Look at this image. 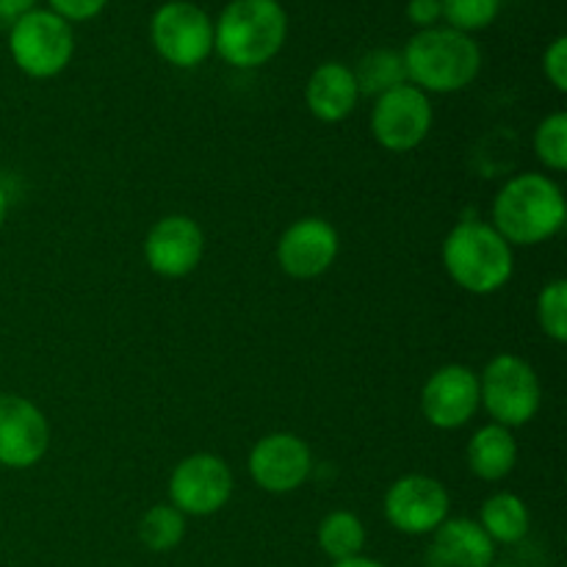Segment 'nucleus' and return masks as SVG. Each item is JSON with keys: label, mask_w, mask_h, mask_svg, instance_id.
<instances>
[{"label": "nucleus", "mask_w": 567, "mask_h": 567, "mask_svg": "<svg viewBox=\"0 0 567 567\" xmlns=\"http://www.w3.org/2000/svg\"><path fill=\"white\" fill-rule=\"evenodd\" d=\"M563 186L543 172L515 175L493 197L491 225L509 247H537L565 227Z\"/></svg>", "instance_id": "f257e3e1"}, {"label": "nucleus", "mask_w": 567, "mask_h": 567, "mask_svg": "<svg viewBox=\"0 0 567 567\" xmlns=\"http://www.w3.org/2000/svg\"><path fill=\"white\" fill-rule=\"evenodd\" d=\"M408 83L426 94H454L480 78L482 50L474 37L449 25L419 31L402 50Z\"/></svg>", "instance_id": "f03ea898"}, {"label": "nucleus", "mask_w": 567, "mask_h": 567, "mask_svg": "<svg viewBox=\"0 0 567 567\" xmlns=\"http://www.w3.org/2000/svg\"><path fill=\"white\" fill-rule=\"evenodd\" d=\"M288 39L280 0H230L214 22V50L236 70H255L275 59Z\"/></svg>", "instance_id": "7ed1b4c3"}, {"label": "nucleus", "mask_w": 567, "mask_h": 567, "mask_svg": "<svg viewBox=\"0 0 567 567\" xmlns=\"http://www.w3.org/2000/svg\"><path fill=\"white\" fill-rule=\"evenodd\" d=\"M443 269L463 291L487 297L502 291L515 271L513 247L491 221L465 219L443 238Z\"/></svg>", "instance_id": "20e7f679"}, {"label": "nucleus", "mask_w": 567, "mask_h": 567, "mask_svg": "<svg viewBox=\"0 0 567 567\" xmlns=\"http://www.w3.org/2000/svg\"><path fill=\"white\" fill-rule=\"evenodd\" d=\"M480 399L493 424L526 426L543 408L540 377L518 354H496L480 374Z\"/></svg>", "instance_id": "39448f33"}, {"label": "nucleus", "mask_w": 567, "mask_h": 567, "mask_svg": "<svg viewBox=\"0 0 567 567\" xmlns=\"http://www.w3.org/2000/svg\"><path fill=\"white\" fill-rule=\"evenodd\" d=\"M9 53L17 70L48 81L61 75L75 53V33L66 20L50 9H33L9 28Z\"/></svg>", "instance_id": "423d86ee"}, {"label": "nucleus", "mask_w": 567, "mask_h": 567, "mask_svg": "<svg viewBox=\"0 0 567 567\" xmlns=\"http://www.w3.org/2000/svg\"><path fill=\"white\" fill-rule=\"evenodd\" d=\"M150 42L166 64L194 70L214 53V20L192 0H169L150 20Z\"/></svg>", "instance_id": "0eeeda50"}, {"label": "nucleus", "mask_w": 567, "mask_h": 567, "mask_svg": "<svg viewBox=\"0 0 567 567\" xmlns=\"http://www.w3.org/2000/svg\"><path fill=\"white\" fill-rule=\"evenodd\" d=\"M432 122H435V109L430 94L413 83H402L374 100L371 136L388 153H410L430 136Z\"/></svg>", "instance_id": "6e6552de"}, {"label": "nucleus", "mask_w": 567, "mask_h": 567, "mask_svg": "<svg viewBox=\"0 0 567 567\" xmlns=\"http://www.w3.org/2000/svg\"><path fill=\"white\" fill-rule=\"evenodd\" d=\"M236 491L233 471L219 454H188L175 465L169 476V504L192 518L216 515Z\"/></svg>", "instance_id": "1a4fd4ad"}, {"label": "nucleus", "mask_w": 567, "mask_h": 567, "mask_svg": "<svg viewBox=\"0 0 567 567\" xmlns=\"http://www.w3.org/2000/svg\"><path fill=\"white\" fill-rule=\"evenodd\" d=\"M449 509H452V498H449L446 485L426 474L399 476L382 498V513L388 524L410 537L432 535L449 518Z\"/></svg>", "instance_id": "9d476101"}, {"label": "nucleus", "mask_w": 567, "mask_h": 567, "mask_svg": "<svg viewBox=\"0 0 567 567\" xmlns=\"http://www.w3.org/2000/svg\"><path fill=\"white\" fill-rule=\"evenodd\" d=\"M247 468L260 491L271 496H286L310 480L313 452L293 432H271L255 443L247 457Z\"/></svg>", "instance_id": "9b49d317"}, {"label": "nucleus", "mask_w": 567, "mask_h": 567, "mask_svg": "<svg viewBox=\"0 0 567 567\" xmlns=\"http://www.w3.org/2000/svg\"><path fill=\"white\" fill-rule=\"evenodd\" d=\"M480 408V374L463 363L441 365L421 388V413L435 430H463Z\"/></svg>", "instance_id": "f8f14e48"}, {"label": "nucleus", "mask_w": 567, "mask_h": 567, "mask_svg": "<svg viewBox=\"0 0 567 567\" xmlns=\"http://www.w3.org/2000/svg\"><path fill=\"white\" fill-rule=\"evenodd\" d=\"M50 424L42 410L20 393H0V465L28 471L48 454Z\"/></svg>", "instance_id": "ddd939ff"}, {"label": "nucleus", "mask_w": 567, "mask_h": 567, "mask_svg": "<svg viewBox=\"0 0 567 567\" xmlns=\"http://www.w3.org/2000/svg\"><path fill=\"white\" fill-rule=\"evenodd\" d=\"M338 252H341V238L338 230L321 216H305L277 241V264L293 280H316L324 271L332 269Z\"/></svg>", "instance_id": "4468645a"}, {"label": "nucleus", "mask_w": 567, "mask_h": 567, "mask_svg": "<svg viewBox=\"0 0 567 567\" xmlns=\"http://www.w3.org/2000/svg\"><path fill=\"white\" fill-rule=\"evenodd\" d=\"M205 252V233L192 216L169 214L155 221L144 238V260L150 271L166 280L188 277Z\"/></svg>", "instance_id": "2eb2a0df"}, {"label": "nucleus", "mask_w": 567, "mask_h": 567, "mask_svg": "<svg viewBox=\"0 0 567 567\" xmlns=\"http://www.w3.org/2000/svg\"><path fill=\"white\" fill-rule=\"evenodd\" d=\"M430 563L435 567H491L496 565V543L480 520L446 518L432 532Z\"/></svg>", "instance_id": "dca6fc26"}, {"label": "nucleus", "mask_w": 567, "mask_h": 567, "mask_svg": "<svg viewBox=\"0 0 567 567\" xmlns=\"http://www.w3.org/2000/svg\"><path fill=\"white\" fill-rule=\"evenodd\" d=\"M358 100L360 89L352 66L341 64V61H324L310 72L308 86H305V103L319 122H327V125L343 122L358 109Z\"/></svg>", "instance_id": "f3484780"}, {"label": "nucleus", "mask_w": 567, "mask_h": 567, "mask_svg": "<svg viewBox=\"0 0 567 567\" xmlns=\"http://www.w3.org/2000/svg\"><path fill=\"white\" fill-rule=\"evenodd\" d=\"M465 460L476 480L482 482H502L518 465V441L513 430L498 424H485L474 432L465 449Z\"/></svg>", "instance_id": "a211bd4d"}, {"label": "nucleus", "mask_w": 567, "mask_h": 567, "mask_svg": "<svg viewBox=\"0 0 567 567\" xmlns=\"http://www.w3.org/2000/svg\"><path fill=\"white\" fill-rule=\"evenodd\" d=\"M480 526L496 546H515L529 535L532 515L518 493H493L480 509Z\"/></svg>", "instance_id": "6ab92c4d"}, {"label": "nucleus", "mask_w": 567, "mask_h": 567, "mask_svg": "<svg viewBox=\"0 0 567 567\" xmlns=\"http://www.w3.org/2000/svg\"><path fill=\"white\" fill-rule=\"evenodd\" d=\"M316 540H319L324 557H330L332 563H343V559L363 554L369 535H365V526L358 515L349 513V509H336V513L321 518Z\"/></svg>", "instance_id": "aec40b11"}, {"label": "nucleus", "mask_w": 567, "mask_h": 567, "mask_svg": "<svg viewBox=\"0 0 567 567\" xmlns=\"http://www.w3.org/2000/svg\"><path fill=\"white\" fill-rule=\"evenodd\" d=\"M354 81H358L360 97H380V94L391 92V89L408 83V70H404L402 50L391 48H377L369 55L360 59L354 66Z\"/></svg>", "instance_id": "412c9836"}, {"label": "nucleus", "mask_w": 567, "mask_h": 567, "mask_svg": "<svg viewBox=\"0 0 567 567\" xmlns=\"http://www.w3.org/2000/svg\"><path fill=\"white\" fill-rule=\"evenodd\" d=\"M186 537V515L172 504H155L138 520V540L155 554L175 551Z\"/></svg>", "instance_id": "4be33fe9"}, {"label": "nucleus", "mask_w": 567, "mask_h": 567, "mask_svg": "<svg viewBox=\"0 0 567 567\" xmlns=\"http://www.w3.org/2000/svg\"><path fill=\"white\" fill-rule=\"evenodd\" d=\"M441 14L460 33L485 31L502 14V0H441Z\"/></svg>", "instance_id": "5701e85b"}, {"label": "nucleus", "mask_w": 567, "mask_h": 567, "mask_svg": "<svg viewBox=\"0 0 567 567\" xmlns=\"http://www.w3.org/2000/svg\"><path fill=\"white\" fill-rule=\"evenodd\" d=\"M535 313L543 336L551 338L554 343L567 341V282L563 277L543 286V291L537 293Z\"/></svg>", "instance_id": "b1692460"}, {"label": "nucleus", "mask_w": 567, "mask_h": 567, "mask_svg": "<svg viewBox=\"0 0 567 567\" xmlns=\"http://www.w3.org/2000/svg\"><path fill=\"white\" fill-rule=\"evenodd\" d=\"M535 155L546 169H567V114L554 111L537 125L535 131Z\"/></svg>", "instance_id": "393cba45"}, {"label": "nucleus", "mask_w": 567, "mask_h": 567, "mask_svg": "<svg viewBox=\"0 0 567 567\" xmlns=\"http://www.w3.org/2000/svg\"><path fill=\"white\" fill-rule=\"evenodd\" d=\"M543 72L546 81L557 89L559 94L567 92V39L557 37L543 53Z\"/></svg>", "instance_id": "a878e982"}, {"label": "nucleus", "mask_w": 567, "mask_h": 567, "mask_svg": "<svg viewBox=\"0 0 567 567\" xmlns=\"http://www.w3.org/2000/svg\"><path fill=\"white\" fill-rule=\"evenodd\" d=\"M109 6V0H48V9L53 14H59L61 20L72 22H86L94 20L97 14H103V9Z\"/></svg>", "instance_id": "bb28decb"}, {"label": "nucleus", "mask_w": 567, "mask_h": 567, "mask_svg": "<svg viewBox=\"0 0 567 567\" xmlns=\"http://www.w3.org/2000/svg\"><path fill=\"white\" fill-rule=\"evenodd\" d=\"M441 17V0H410L408 3V20L419 25L421 31L435 28Z\"/></svg>", "instance_id": "cd10ccee"}, {"label": "nucleus", "mask_w": 567, "mask_h": 567, "mask_svg": "<svg viewBox=\"0 0 567 567\" xmlns=\"http://www.w3.org/2000/svg\"><path fill=\"white\" fill-rule=\"evenodd\" d=\"M37 9V0H0V28L9 31L22 14Z\"/></svg>", "instance_id": "c85d7f7f"}, {"label": "nucleus", "mask_w": 567, "mask_h": 567, "mask_svg": "<svg viewBox=\"0 0 567 567\" xmlns=\"http://www.w3.org/2000/svg\"><path fill=\"white\" fill-rule=\"evenodd\" d=\"M332 567H388L385 563H380V559H371V557H352V559H343V563H332Z\"/></svg>", "instance_id": "c756f323"}, {"label": "nucleus", "mask_w": 567, "mask_h": 567, "mask_svg": "<svg viewBox=\"0 0 567 567\" xmlns=\"http://www.w3.org/2000/svg\"><path fill=\"white\" fill-rule=\"evenodd\" d=\"M6 216H9V194H6V188L0 186V227H3Z\"/></svg>", "instance_id": "7c9ffc66"}, {"label": "nucleus", "mask_w": 567, "mask_h": 567, "mask_svg": "<svg viewBox=\"0 0 567 567\" xmlns=\"http://www.w3.org/2000/svg\"><path fill=\"white\" fill-rule=\"evenodd\" d=\"M491 567H515V565H491Z\"/></svg>", "instance_id": "2f4dec72"}]
</instances>
